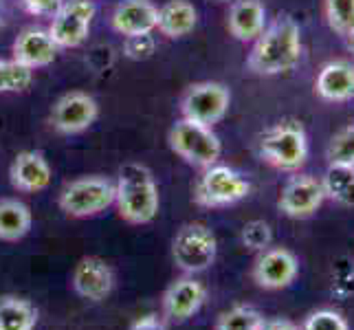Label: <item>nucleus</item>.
<instances>
[{
  "label": "nucleus",
  "instance_id": "f257e3e1",
  "mask_svg": "<svg viewBox=\"0 0 354 330\" xmlns=\"http://www.w3.org/2000/svg\"><path fill=\"white\" fill-rule=\"evenodd\" d=\"M301 59V29L292 16H279L253 40L247 68L253 75L275 77L290 73Z\"/></svg>",
  "mask_w": 354,
  "mask_h": 330
},
{
  "label": "nucleus",
  "instance_id": "f03ea898",
  "mask_svg": "<svg viewBox=\"0 0 354 330\" xmlns=\"http://www.w3.org/2000/svg\"><path fill=\"white\" fill-rule=\"evenodd\" d=\"M115 205L119 216L130 225H148L161 210V194L152 172L143 163L119 167L115 181Z\"/></svg>",
  "mask_w": 354,
  "mask_h": 330
},
{
  "label": "nucleus",
  "instance_id": "7ed1b4c3",
  "mask_svg": "<svg viewBox=\"0 0 354 330\" xmlns=\"http://www.w3.org/2000/svg\"><path fill=\"white\" fill-rule=\"evenodd\" d=\"M258 150L262 161L282 172H297L308 158V134L299 121L284 119L260 134Z\"/></svg>",
  "mask_w": 354,
  "mask_h": 330
},
{
  "label": "nucleus",
  "instance_id": "20e7f679",
  "mask_svg": "<svg viewBox=\"0 0 354 330\" xmlns=\"http://www.w3.org/2000/svg\"><path fill=\"white\" fill-rule=\"evenodd\" d=\"M251 181L240 174L238 169L214 163L203 169V174L194 187V203L207 210H221V207L236 205L251 194Z\"/></svg>",
  "mask_w": 354,
  "mask_h": 330
},
{
  "label": "nucleus",
  "instance_id": "39448f33",
  "mask_svg": "<svg viewBox=\"0 0 354 330\" xmlns=\"http://www.w3.org/2000/svg\"><path fill=\"white\" fill-rule=\"evenodd\" d=\"M167 141L172 152L194 167H209L218 163V158L223 154V141L214 132V128L189 119H178L169 128Z\"/></svg>",
  "mask_w": 354,
  "mask_h": 330
},
{
  "label": "nucleus",
  "instance_id": "423d86ee",
  "mask_svg": "<svg viewBox=\"0 0 354 330\" xmlns=\"http://www.w3.org/2000/svg\"><path fill=\"white\" fill-rule=\"evenodd\" d=\"M115 181L106 176H82L66 183L57 205L71 218H93L115 205Z\"/></svg>",
  "mask_w": 354,
  "mask_h": 330
},
{
  "label": "nucleus",
  "instance_id": "0eeeda50",
  "mask_svg": "<svg viewBox=\"0 0 354 330\" xmlns=\"http://www.w3.org/2000/svg\"><path fill=\"white\" fill-rule=\"evenodd\" d=\"M218 258L216 234L205 223L183 225L172 238V260L185 275L212 268Z\"/></svg>",
  "mask_w": 354,
  "mask_h": 330
},
{
  "label": "nucleus",
  "instance_id": "6e6552de",
  "mask_svg": "<svg viewBox=\"0 0 354 330\" xmlns=\"http://www.w3.org/2000/svg\"><path fill=\"white\" fill-rule=\"evenodd\" d=\"M231 106V91L221 82H198L183 93L180 115L183 119L214 128L227 117Z\"/></svg>",
  "mask_w": 354,
  "mask_h": 330
},
{
  "label": "nucleus",
  "instance_id": "1a4fd4ad",
  "mask_svg": "<svg viewBox=\"0 0 354 330\" xmlns=\"http://www.w3.org/2000/svg\"><path fill=\"white\" fill-rule=\"evenodd\" d=\"M95 14L97 7L93 0H64L46 31L59 48H77L86 42Z\"/></svg>",
  "mask_w": 354,
  "mask_h": 330
},
{
  "label": "nucleus",
  "instance_id": "9d476101",
  "mask_svg": "<svg viewBox=\"0 0 354 330\" xmlns=\"http://www.w3.org/2000/svg\"><path fill=\"white\" fill-rule=\"evenodd\" d=\"M299 275L297 255L286 247H268L258 253L253 262L251 277L264 291L288 288Z\"/></svg>",
  "mask_w": 354,
  "mask_h": 330
},
{
  "label": "nucleus",
  "instance_id": "9b49d317",
  "mask_svg": "<svg viewBox=\"0 0 354 330\" xmlns=\"http://www.w3.org/2000/svg\"><path fill=\"white\" fill-rule=\"evenodd\" d=\"M100 117V104L93 95L84 91L64 93L51 108V126L59 134H80L88 130Z\"/></svg>",
  "mask_w": 354,
  "mask_h": 330
},
{
  "label": "nucleus",
  "instance_id": "f8f14e48",
  "mask_svg": "<svg viewBox=\"0 0 354 330\" xmlns=\"http://www.w3.org/2000/svg\"><path fill=\"white\" fill-rule=\"evenodd\" d=\"M326 192L322 185V178H315L310 174H295L290 176L277 199V210L286 218L304 220L317 214V210L324 205Z\"/></svg>",
  "mask_w": 354,
  "mask_h": 330
},
{
  "label": "nucleus",
  "instance_id": "ddd939ff",
  "mask_svg": "<svg viewBox=\"0 0 354 330\" xmlns=\"http://www.w3.org/2000/svg\"><path fill=\"white\" fill-rule=\"evenodd\" d=\"M207 302V286L194 275H183L174 279L163 293L161 306L165 322L185 324L194 315L201 313Z\"/></svg>",
  "mask_w": 354,
  "mask_h": 330
},
{
  "label": "nucleus",
  "instance_id": "4468645a",
  "mask_svg": "<svg viewBox=\"0 0 354 330\" xmlns=\"http://www.w3.org/2000/svg\"><path fill=\"white\" fill-rule=\"evenodd\" d=\"M71 284L82 300L104 302L111 297L115 288V271L106 260L97 255H86L73 268Z\"/></svg>",
  "mask_w": 354,
  "mask_h": 330
},
{
  "label": "nucleus",
  "instance_id": "2eb2a0df",
  "mask_svg": "<svg viewBox=\"0 0 354 330\" xmlns=\"http://www.w3.org/2000/svg\"><path fill=\"white\" fill-rule=\"evenodd\" d=\"M53 167L40 150H22L9 167V181L22 194H35L51 185Z\"/></svg>",
  "mask_w": 354,
  "mask_h": 330
},
{
  "label": "nucleus",
  "instance_id": "dca6fc26",
  "mask_svg": "<svg viewBox=\"0 0 354 330\" xmlns=\"http://www.w3.org/2000/svg\"><path fill=\"white\" fill-rule=\"evenodd\" d=\"M158 7L152 0H121L111 16V27L119 35H139L156 31Z\"/></svg>",
  "mask_w": 354,
  "mask_h": 330
},
{
  "label": "nucleus",
  "instance_id": "f3484780",
  "mask_svg": "<svg viewBox=\"0 0 354 330\" xmlns=\"http://www.w3.org/2000/svg\"><path fill=\"white\" fill-rule=\"evenodd\" d=\"M14 59L29 68H44L48 64L55 62V57L59 53V46L53 42V38L48 35L46 29H24L18 38L14 40L11 46Z\"/></svg>",
  "mask_w": 354,
  "mask_h": 330
},
{
  "label": "nucleus",
  "instance_id": "a211bd4d",
  "mask_svg": "<svg viewBox=\"0 0 354 330\" xmlns=\"http://www.w3.org/2000/svg\"><path fill=\"white\" fill-rule=\"evenodd\" d=\"M315 93L330 104L354 100V62L348 59L328 62L315 80Z\"/></svg>",
  "mask_w": 354,
  "mask_h": 330
},
{
  "label": "nucleus",
  "instance_id": "6ab92c4d",
  "mask_svg": "<svg viewBox=\"0 0 354 330\" xmlns=\"http://www.w3.org/2000/svg\"><path fill=\"white\" fill-rule=\"evenodd\" d=\"M227 27L238 42H253L266 29V7L260 0H234Z\"/></svg>",
  "mask_w": 354,
  "mask_h": 330
},
{
  "label": "nucleus",
  "instance_id": "aec40b11",
  "mask_svg": "<svg viewBox=\"0 0 354 330\" xmlns=\"http://www.w3.org/2000/svg\"><path fill=\"white\" fill-rule=\"evenodd\" d=\"M198 24V11L189 0H167L165 5L158 7L156 29L165 38L176 40L189 35Z\"/></svg>",
  "mask_w": 354,
  "mask_h": 330
},
{
  "label": "nucleus",
  "instance_id": "412c9836",
  "mask_svg": "<svg viewBox=\"0 0 354 330\" xmlns=\"http://www.w3.org/2000/svg\"><path fill=\"white\" fill-rule=\"evenodd\" d=\"M33 227V214L18 199H0V240L20 242Z\"/></svg>",
  "mask_w": 354,
  "mask_h": 330
},
{
  "label": "nucleus",
  "instance_id": "4be33fe9",
  "mask_svg": "<svg viewBox=\"0 0 354 330\" xmlns=\"http://www.w3.org/2000/svg\"><path fill=\"white\" fill-rule=\"evenodd\" d=\"M38 326V309L18 295L0 297V330H33Z\"/></svg>",
  "mask_w": 354,
  "mask_h": 330
},
{
  "label": "nucleus",
  "instance_id": "5701e85b",
  "mask_svg": "<svg viewBox=\"0 0 354 330\" xmlns=\"http://www.w3.org/2000/svg\"><path fill=\"white\" fill-rule=\"evenodd\" d=\"M322 185L326 199L341 207H354V165H328Z\"/></svg>",
  "mask_w": 354,
  "mask_h": 330
},
{
  "label": "nucleus",
  "instance_id": "b1692460",
  "mask_svg": "<svg viewBox=\"0 0 354 330\" xmlns=\"http://www.w3.org/2000/svg\"><path fill=\"white\" fill-rule=\"evenodd\" d=\"M266 317L249 304H236L229 311L221 313L214 330H262Z\"/></svg>",
  "mask_w": 354,
  "mask_h": 330
},
{
  "label": "nucleus",
  "instance_id": "393cba45",
  "mask_svg": "<svg viewBox=\"0 0 354 330\" xmlns=\"http://www.w3.org/2000/svg\"><path fill=\"white\" fill-rule=\"evenodd\" d=\"M33 84V68L11 59H0V93H22Z\"/></svg>",
  "mask_w": 354,
  "mask_h": 330
},
{
  "label": "nucleus",
  "instance_id": "a878e982",
  "mask_svg": "<svg viewBox=\"0 0 354 330\" xmlns=\"http://www.w3.org/2000/svg\"><path fill=\"white\" fill-rule=\"evenodd\" d=\"M328 165H354V124L341 128L326 148Z\"/></svg>",
  "mask_w": 354,
  "mask_h": 330
},
{
  "label": "nucleus",
  "instance_id": "bb28decb",
  "mask_svg": "<svg viewBox=\"0 0 354 330\" xmlns=\"http://www.w3.org/2000/svg\"><path fill=\"white\" fill-rule=\"evenodd\" d=\"M326 20L335 33L348 38L354 31V0H326Z\"/></svg>",
  "mask_w": 354,
  "mask_h": 330
},
{
  "label": "nucleus",
  "instance_id": "cd10ccee",
  "mask_svg": "<svg viewBox=\"0 0 354 330\" xmlns=\"http://www.w3.org/2000/svg\"><path fill=\"white\" fill-rule=\"evenodd\" d=\"M240 238L244 247L260 253L273 244V229L266 220H249V223L242 227Z\"/></svg>",
  "mask_w": 354,
  "mask_h": 330
},
{
  "label": "nucleus",
  "instance_id": "c85d7f7f",
  "mask_svg": "<svg viewBox=\"0 0 354 330\" xmlns=\"http://www.w3.org/2000/svg\"><path fill=\"white\" fill-rule=\"evenodd\" d=\"M301 330H350V324L344 315L333 309L313 311L301 324Z\"/></svg>",
  "mask_w": 354,
  "mask_h": 330
},
{
  "label": "nucleus",
  "instance_id": "c756f323",
  "mask_svg": "<svg viewBox=\"0 0 354 330\" xmlns=\"http://www.w3.org/2000/svg\"><path fill=\"white\" fill-rule=\"evenodd\" d=\"M156 51V40L152 33H139V35H126L124 38V55L134 62L152 57Z\"/></svg>",
  "mask_w": 354,
  "mask_h": 330
},
{
  "label": "nucleus",
  "instance_id": "7c9ffc66",
  "mask_svg": "<svg viewBox=\"0 0 354 330\" xmlns=\"http://www.w3.org/2000/svg\"><path fill=\"white\" fill-rule=\"evenodd\" d=\"M24 9L29 11L31 16L38 18H53V14L64 5V0H22Z\"/></svg>",
  "mask_w": 354,
  "mask_h": 330
},
{
  "label": "nucleus",
  "instance_id": "2f4dec72",
  "mask_svg": "<svg viewBox=\"0 0 354 330\" xmlns=\"http://www.w3.org/2000/svg\"><path fill=\"white\" fill-rule=\"evenodd\" d=\"M128 330H167L165 317H158L154 313L139 317L137 322H132V326Z\"/></svg>",
  "mask_w": 354,
  "mask_h": 330
},
{
  "label": "nucleus",
  "instance_id": "473e14b6",
  "mask_svg": "<svg viewBox=\"0 0 354 330\" xmlns=\"http://www.w3.org/2000/svg\"><path fill=\"white\" fill-rule=\"evenodd\" d=\"M262 330H301L295 322L286 320V317H275V320H266Z\"/></svg>",
  "mask_w": 354,
  "mask_h": 330
},
{
  "label": "nucleus",
  "instance_id": "72a5a7b5",
  "mask_svg": "<svg viewBox=\"0 0 354 330\" xmlns=\"http://www.w3.org/2000/svg\"><path fill=\"white\" fill-rule=\"evenodd\" d=\"M346 40H348V48H350V51L354 53V31H352V33L348 35V38H346Z\"/></svg>",
  "mask_w": 354,
  "mask_h": 330
},
{
  "label": "nucleus",
  "instance_id": "f704fd0d",
  "mask_svg": "<svg viewBox=\"0 0 354 330\" xmlns=\"http://www.w3.org/2000/svg\"><path fill=\"white\" fill-rule=\"evenodd\" d=\"M216 3H229V0H216Z\"/></svg>",
  "mask_w": 354,
  "mask_h": 330
}]
</instances>
